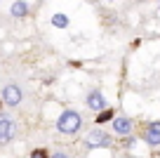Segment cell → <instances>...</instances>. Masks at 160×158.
Listing matches in <instances>:
<instances>
[{
    "label": "cell",
    "instance_id": "8fae6325",
    "mask_svg": "<svg viewBox=\"0 0 160 158\" xmlns=\"http://www.w3.org/2000/svg\"><path fill=\"white\" fill-rule=\"evenodd\" d=\"M31 158H47V153L42 151V149H38V151H33V153H31Z\"/></svg>",
    "mask_w": 160,
    "mask_h": 158
},
{
    "label": "cell",
    "instance_id": "6da1fadb",
    "mask_svg": "<svg viewBox=\"0 0 160 158\" xmlns=\"http://www.w3.org/2000/svg\"><path fill=\"white\" fill-rule=\"evenodd\" d=\"M57 130H59L61 134H78L80 130H82V116H80L78 111L66 109L64 113L57 118Z\"/></svg>",
    "mask_w": 160,
    "mask_h": 158
},
{
    "label": "cell",
    "instance_id": "7c38bea8",
    "mask_svg": "<svg viewBox=\"0 0 160 158\" xmlns=\"http://www.w3.org/2000/svg\"><path fill=\"white\" fill-rule=\"evenodd\" d=\"M50 158H68V156H66V153L64 151H57V153H52V156Z\"/></svg>",
    "mask_w": 160,
    "mask_h": 158
},
{
    "label": "cell",
    "instance_id": "7a4b0ae2",
    "mask_svg": "<svg viewBox=\"0 0 160 158\" xmlns=\"http://www.w3.org/2000/svg\"><path fill=\"white\" fill-rule=\"evenodd\" d=\"M111 144H113V139L104 130H90L85 134V146L87 149H108Z\"/></svg>",
    "mask_w": 160,
    "mask_h": 158
},
{
    "label": "cell",
    "instance_id": "8992f818",
    "mask_svg": "<svg viewBox=\"0 0 160 158\" xmlns=\"http://www.w3.org/2000/svg\"><path fill=\"white\" fill-rule=\"evenodd\" d=\"M111 130H113L115 134H120V137H127V134H132V130H134V123H132V118H127V116H118V118H113V123H111Z\"/></svg>",
    "mask_w": 160,
    "mask_h": 158
},
{
    "label": "cell",
    "instance_id": "3957f363",
    "mask_svg": "<svg viewBox=\"0 0 160 158\" xmlns=\"http://www.w3.org/2000/svg\"><path fill=\"white\" fill-rule=\"evenodd\" d=\"M21 99H24V92H21L19 85L10 83V85H5V87H2V102H5L7 106H19Z\"/></svg>",
    "mask_w": 160,
    "mask_h": 158
},
{
    "label": "cell",
    "instance_id": "9c48e42d",
    "mask_svg": "<svg viewBox=\"0 0 160 158\" xmlns=\"http://www.w3.org/2000/svg\"><path fill=\"white\" fill-rule=\"evenodd\" d=\"M52 26H57V29H66V26H68V17L61 14V12L52 14Z\"/></svg>",
    "mask_w": 160,
    "mask_h": 158
},
{
    "label": "cell",
    "instance_id": "ba28073f",
    "mask_svg": "<svg viewBox=\"0 0 160 158\" xmlns=\"http://www.w3.org/2000/svg\"><path fill=\"white\" fill-rule=\"evenodd\" d=\"M10 12H12V17L21 19V17H26V14H28V3H21V0H17V3H12Z\"/></svg>",
    "mask_w": 160,
    "mask_h": 158
},
{
    "label": "cell",
    "instance_id": "52a82bcc",
    "mask_svg": "<svg viewBox=\"0 0 160 158\" xmlns=\"http://www.w3.org/2000/svg\"><path fill=\"white\" fill-rule=\"evenodd\" d=\"M144 139H146L148 146H160V120H155V123H151L148 128H146Z\"/></svg>",
    "mask_w": 160,
    "mask_h": 158
},
{
    "label": "cell",
    "instance_id": "30bf717a",
    "mask_svg": "<svg viewBox=\"0 0 160 158\" xmlns=\"http://www.w3.org/2000/svg\"><path fill=\"white\" fill-rule=\"evenodd\" d=\"M106 120H113V111H111V109L101 111V113L97 116V123H106Z\"/></svg>",
    "mask_w": 160,
    "mask_h": 158
},
{
    "label": "cell",
    "instance_id": "5b68a950",
    "mask_svg": "<svg viewBox=\"0 0 160 158\" xmlns=\"http://www.w3.org/2000/svg\"><path fill=\"white\" fill-rule=\"evenodd\" d=\"M85 104L90 106L92 111H106V109H111L108 106V102H106V97L99 92V90H92V92H87V97H85Z\"/></svg>",
    "mask_w": 160,
    "mask_h": 158
},
{
    "label": "cell",
    "instance_id": "277c9868",
    "mask_svg": "<svg viewBox=\"0 0 160 158\" xmlns=\"http://www.w3.org/2000/svg\"><path fill=\"white\" fill-rule=\"evenodd\" d=\"M14 132H17V125H14V120H12L10 116L0 113V144H7V142H12Z\"/></svg>",
    "mask_w": 160,
    "mask_h": 158
}]
</instances>
